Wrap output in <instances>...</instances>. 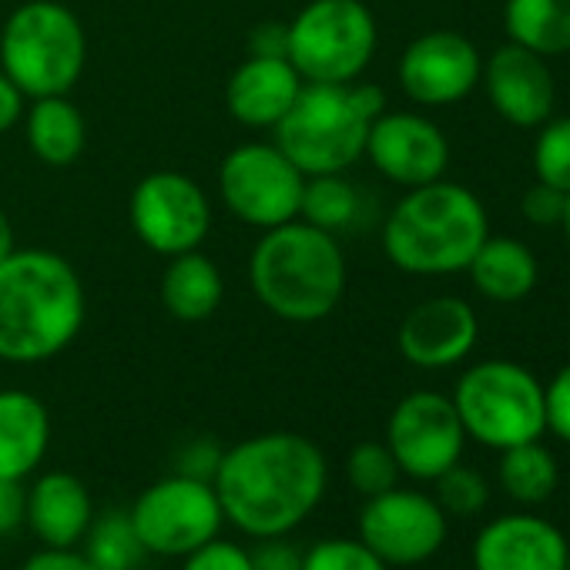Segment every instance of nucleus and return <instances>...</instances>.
<instances>
[{"label":"nucleus","instance_id":"nucleus-1","mask_svg":"<svg viewBox=\"0 0 570 570\" xmlns=\"http://www.w3.org/2000/svg\"><path fill=\"white\" fill-rule=\"evenodd\" d=\"M212 487L225 523L238 533L252 540L289 537L323 503L330 463L309 436L275 430L222 450Z\"/></svg>","mask_w":570,"mask_h":570},{"label":"nucleus","instance_id":"nucleus-2","mask_svg":"<svg viewBox=\"0 0 570 570\" xmlns=\"http://www.w3.org/2000/svg\"><path fill=\"white\" fill-rule=\"evenodd\" d=\"M88 316L81 275L48 248H14L0 262V360L35 366L65 353Z\"/></svg>","mask_w":570,"mask_h":570},{"label":"nucleus","instance_id":"nucleus-3","mask_svg":"<svg viewBox=\"0 0 570 570\" xmlns=\"http://www.w3.org/2000/svg\"><path fill=\"white\" fill-rule=\"evenodd\" d=\"M248 275L255 299L289 323H320L346 296V255L336 235L299 218L265 228Z\"/></svg>","mask_w":570,"mask_h":570},{"label":"nucleus","instance_id":"nucleus-4","mask_svg":"<svg viewBox=\"0 0 570 570\" xmlns=\"http://www.w3.org/2000/svg\"><path fill=\"white\" fill-rule=\"evenodd\" d=\"M490 235L483 202L460 181L410 188L383 222V252L406 275L466 272Z\"/></svg>","mask_w":570,"mask_h":570},{"label":"nucleus","instance_id":"nucleus-5","mask_svg":"<svg viewBox=\"0 0 570 570\" xmlns=\"http://www.w3.org/2000/svg\"><path fill=\"white\" fill-rule=\"evenodd\" d=\"M386 111L376 85H303L275 125V145L306 175H346L366 155L370 125Z\"/></svg>","mask_w":570,"mask_h":570},{"label":"nucleus","instance_id":"nucleus-6","mask_svg":"<svg viewBox=\"0 0 570 570\" xmlns=\"http://www.w3.org/2000/svg\"><path fill=\"white\" fill-rule=\"evenodd\" d=\"M88 61V38L78 14L55 0L21 4L0 35V71L24 98L68 95Z\"/></svg>","mask_w":570,"mask_h":570},{"label":"nucleus","instance_id":"nucleus-7","mask_svg":"<svg viewBox=\"0 0 570 570\" xmlns=\"http://www.w3.org/2000/svg\"><path fill=\"white\" fill-rule=\"evenodd\" d=\"M453 406L466 440L487 450H510L547 433L543 383L513 360L473 363L453 386Z\"/></svg>","mask_w":570,"mask_h":570},{"label":"nucleus","instance_id":"nucleus-8","mask_svg":"<svg viewBox=\"0 0 570 570\" xmlns=\"http://www.w3.org/2000/svg\"><path fill=\"white\" fill-rule=\"evenodd\" d=\"M380 28L363 0H309L285 24V58L306 85H353L370 68Z\"/></svg>","mask_w":570,"mask_h":570},{"label":"nucleus","instance_id":"nucleus-9","mask_svg":"<svg viewBox=\"0 0 570 570\" xmlns=\"http://www.w3.org/2000/svg\"><path fill=\"white\" fill-rule=\"evenodd\" d=\"M128 517L148 557H185L215 540L225 527L212 480H198L178 470L145 487Z\"/></svg>","mask_w":570,"mask_h":570},{"label":"nucleus","instance_id":"nucleus-10","mask_svg":"<svg viewBox=\"0 0 570 570\" xmlns=\"http://www.w3.org/2000/svg\"><path fill=\"white\" fill-rule=\"evenodd\" d=\"M218 191L238 222L265 232L299 218L306 175L278 145L248 141L232 148L218 165Z\"/></svg>","mask_w":570,"mask_h":570},{"label":"nucleus","instance_id":"nucleus-11","mask_svg":"<svg viewBox=\"0 0 570 570\" xmlns=\"http://www.w3.org/2000/svg\"><path fill=\"white\" fill-rule=\"evenodd\" d=\"M446 510L436 497L410 487L366 497L360 510V540L386 567H420L433 560L446 543Z\"/></svg>","mask_w":570,"mask_h":570},{"label":"nucleus","instance_id":"nucleus-12","mask_svg":"<svg viewBox=\"0 0 570 570\" xmlns=\"http://www.w3.org/2000/svg\"><path fill=\"white\" fill-rule=\"evenodd\" d=\"M383 443L390 446L403 476L433 483L440 473L463 460L466 430L450 396L416 390L393 406Z\"/></svg>","mask_w":570,"mask_h":570},{"label":"nucleus","instance_id":"nucleus-13","mask_svg":"<svg viewBox=\"0 0 570 570\" xmlns=\"http://www.w3.org/2000/svg\"><path fill=\"white\" fill-rule=\"evenodd\" d=\"M128 218L151 252L171 258L205 242L212 228V205L202 185L188 175L151 171L131 191Z\"/></svg>","mask_w":570,"mask_h":570},{"label":"nucleus","instance_id":"nucleus-14","mask_svg":"<svg viewBox=\"0 0 570 570\" xmlns=\"http://www.w3.org/2000/svg\"><path fill=\"white\" fill-rule=\"evenodd\" d=\"M483 55L460 31H426L413 38L400 58L396 78L403 95L420 108H446L480 88Z\"/></svg>","mask_w":570,"mask_h":570},{"label":"nucleus","instance_id":"nucleus-15","mask_svg":"<svg viewBox=\"0 0 570 570\" xmlns=\"http://www.w3.org/2000/svg\"><path fill=\"white\" fill-rule=\"evenodd\" d=\"M373 168L403 188H420L446 175L450 141L436 121L416 111H383L366 135Z\"/></svg>","mask_w":570,"mask_h":570},{"label":"nucleus","instance_id":"nucleus-16","mask_svg":"<svg viewBox=\"0 0 570 570\" xmlns=\"http://www.w3.org/2000/svg\"><path fill=\"white\" fill-rule=\"evenodd\" d=\"M480 85L490 108L513 128H540L547 118H553L557 81L550 61L513 41L483 58Z\"/></svg>","mask_w":570,"mask_h":570},{"label":"nucleus","instance_id":"nucleus-17","mask_svg":"<svg viewBox=\"0 0 570 570\" xmlns=\"http://www.w3.org/2000/svg\"><path fill=\"white\" fill-rule=\"evenodd\" d=\"M480 340V320L466 299L436 296L413 306L400 330L396 346L416 370H450L460 366Z\"/></svg>","mask_w":570,"mask_h":570},{"label":"nucleus","instance_id":"nucleus-18","mask_svg":"<svg viewBox=\"0 0 570 570\" xmlns=\"http://www.w3.org/2000/svg\"><path fill=\"white\" fill-rule=\"evenodd\" d=\"M567 537L530 510L500 513L473 537V570H563Z\"/></svg>","mask_w":570,"mask_h":570},{"label":"nucleus","instance_id":"nucleus-19","mask_svg":"<svg viewBox=\"0 0 570 570\" xmlns=\"http://www.w3.org/2000/svg\"><path fill=\"white\" fill-rule=\"evenodd\" d=\"M303 85L306 81L289 65V58L252 55L232 71L225 85V105L245 128H275L285 111L296 105Z\"/></svg>","mask_w":570,"mask_h":570},{"label":"nucleus","instance_id":"nucleus-20","mask_svg":"<svg viewBox=\"0 0 570 570\" xmlns=\"http://www.w3.org/2000/svg\"><path fill=\"white\" fill-rule=\"evenodd\" d=\"M95 520L91 490L68 470L41 473L28 490V527L45 547L71 550L85 540Z\"/></svg>","mask_w":570,"mask_h":570},{"label":"nucleus","instance_id":"nucleus-21","mask_svg":"<svg viewBox=\"0 0 570 570\" xmlns=\"http://www.w3.org/2000/svg\"><path fill=\"white\" fill-rule=\"evenodd\" d=\"M51 443L48 406L28 390H0V480H28Z\"/></svg>","mask_w":570,"mask_h":570},{"label":"nucleus","instance_id":"nucleus-22","mask_svg":"<svg viewBox=\"0 0 570 570\" xmlns=\"http://www.w3.org/2000/svg\"><path fill=\"white\" fill-rule=\"evenodd\" d=\"M466 272L473 278V289L497 306L523 303L540 282L537 255L513 235H487Z\"/></svg>","mask_w":570,"mask_h":570},{"label":"nucleus","instance_id":"nucleus-23","mask_svg":"<svg viewBox=\"0 0 570 570\" xmlns=\"http://www.w3.org/2000/svg\"><path fill=\"white\" fill-rule=\"evenodd\" d=\"M225 282L218 265L198 248L171 255V265L161 275V306L181 323H202L218 313Z\"/></svg>","mask_w":570,"mask_h":570},{"label":"nucleus","instance_id":"nucleus-24","mask_svg":"<svg viewBox=\"0 0 570 570\" xmlns=\"http://www.w3.org/2000/svg\"><path fill=\"white\" fill-rule=\"evenodd\" d=\"M88 128L85 115L68 95L35 98V108L28 115V145L31 151L55 168L75 165L85 151Z\"/></svg>","mask_w":570,"mask_h":570},{"label":"nucleus","instance_id":"nucleus-25","mask_svg":"<svg viewBox=\"0 0 570 570\" xmlns=\"http://www.w3.org/2000/svg\"><path fill=\"white\" fill-rule=\"evenodd\" d=\"M507 41L540 55H570V0H507L503 4Z\"/></svg>","mask_w":570,"mask_h":570},{"label":"nucleus","instance_id":"nucleus-26","mask_svg":"<svg viewBox=\"0 0 570 570\" xmlns=\"http://www.w3.org/2000/svg\"><path fill=\"white\" fill-rule=\"evenodd\" d=\"M503 493L520 503V507H540L553 497L560 483V466L557 456L540 443H520L510 450H500V466H497Z\"/></svg>","mask_w":570,"mask_h":570},{"label":"nucleus","instance_id":"nucleus-27","mask_svg":"<svg viewBox=\"0 0 570 570\" xmlns=\"http://www.w3.org/2000/svg\"><path fill=\"white\" fill-rule=\"evenodd\" d=\"M81 543V553L95 570H141V560L148 557L128 510H108L95 517Z\"/></svg>","mask_w":570,"mask_h":570},{"label":"nucleus","instance_id":"nucleus-28","mask_svg":"<svg viewBox=\"0 0 570 570\" xmlns=\"http://www.w3.org/2000/svg\"><path fill=\"white\" fill-rule=\"evenodd\" d=\"M360 198L356 188L343 178V175H313L306 178V191H303V222L320 225L326 232L346 228L356 218Z\"/></svg>","mask_w":570,"mask_h":570},{"label":"nucleus","instance_id":"nucleus-29","mask_svg":"<svg viewBox=\"0 0 570 570\" xmlns=\"http://www.w3.org/2000/svg\"><path fill=\"white\" fill-rule=\"evenodd\" d=\"M533 178L570 195V115L547 118L533 138Z\"/></svg>","mask_w":570,"mask_h":570},{"label":"nucleus","instance_id":"nucleus-30","mask_svg":"<svg viewBox=\"0 0 570 570\" xmlns=\"http://www.w3.org/2000/svg\"><path fill=\"white\" fill-rule=\"evenodd\" d=\"M400 466L390 453L386 443L380 440H366V443H356L346 456V480L356 493L363 497H376V493H386L400 483Z\"/></svg>","mask_w":570,"mask_h":570},{"label":"nucleus","instance_id":"nucleus-31","mask_svg":"<svg viewBox=\"0 0 570 570\" xmlns=\"http://www.w3.org/2000/svg\"><path fill=\"white\" fill-rule=\"evenodd\" d=\"M433 483H436V503L453 517H473L490 500V487H487L483 473L473 466H463V463H453Z\"/></svg>","mask_w":570,"mask_h":570},{"label":"nucleus","instance_id":"nucleus-32","mask_svg":"<svg viewBox=\"0 0 570 570\" xmlns=\"http://www.w3.org/2000/svg\"><path fill=\"white\" fill-rule=\"evenodd\" d=\"M299 570H390L360 537H326L303 550Z\"/></svg>","mask_w":570,"mask_h":570},{"label":"nucleus","instance_id":"nucleus-33","mask_svg":"<svg viewBox=\"0 0 570 570\" xmlns=\"http://www.w3.org/2000/svg\"><path fill=\"white\" fill-rule=\"evenodd\" d=\"M181 570H252V557L242 543L215 537L202 543L198 550L185 553Z\"/></svg>","mask_w":570,"mask_h":570},{"label":"nucleus","instance_id":"nucleus-34","mask_svg":"<svg viewBox=\"0 0 570 570\" xmlns=\"http://www.w3.org/2000/svg\"><path fill=\"white\" fill-rule=\"evenodd\" d=\"M543 416H547V433H553L560 443L570 446V363L557 370L550 383H543Z\"/></svg>","mask_w":570,"mask_h":570},{"label":"nucleus","instance_id":"nucleus-35","mask_svg":"<svg viewBox=\"0 0 570 570\" xmlns=\"http://www.w3.org/2000/svg\"><path fill=\"white\" fill-rule=\"evenodd\" d=\"M563 208H567V195L543 185V181H533L523 198H520V212L530 225L537 228H560V218H563Z\"/></svg>","mask_w":570,"mask_h":570},{"label":"nucleus","instance_id":"nucleus-36","mask_svg":"<svg viewBox=\"0 0 570 570\" xmlns=\"http://www.w3.org/2000/svg\"><path fill=\"white\" fill-rule=\"evenodd\" d=\"M252 570H299L303 567V550L289 543L285 537H265L252 550Z\"/></svg>","mask_w":570,"mask_h":570},{"label":"nucleus","instance_id":"nucleus-37","mask_svg":"<svg viewBox=\"0 0 570 570\" xmlns=\"http://www.w3.org/2000/svg\"><path fill=\"white\" fill-rule=\"evenodd\" d=\"M28 520L24 480H0V537L14 533Z\"/></svg>","mask_w":570,"mask_h":570},{"label":"nucleus","instance_id":"nucleus-38","mask_svg":"<svg viewBox=\"0 0 570 570\" xmlns=\"http://www.w3.org/2000/svg\"><path fill=\"white\" fill-rule=\"evenodd\" d=\"M218 460H222V450L212 440H195V443H188L181 450L178 473H188V476H198V480H212L215 470H218Z\"/></svg>","mask_w":570,"mask_h":570},{"label":"nucleus","instance_id":"nucleus-39","mask_svg":"<svg viewBox=\"0 0 570 570\" xmlns=\"http://www.w3.org/2000/svg\"><path fill=\"white\" fill-rule=\"evenodd\" d=\"M18 570H95V567L85 560V553L78 547H71V550L45 547V550L31 553Z\"/></svg>","mask_w":570,"mask_h":570},{"label":"nucleus","instance_id":"nucleus-40","mask_svg":"<svg viewBox=\"0 0 570 570\" xmlns=\"http://www.w3.org/2000/svg\"><path fill=\"white\" fill-rule=\"evenodd\" d=\"M21 111H24V95L18 91V85L4 71H0V135H4L8 128H14Z\"/></svg>","mask_w":570,"mask_h":570},{"label":"nucleus","instance_id":"nucleus-41","mask_svg":"<svg viewBox=\"0 0 570 570\" xmlns=\"http://www.w3.org/2000/svg\"><path fill=\"white\" fill-rule=\"evenodd\" d=\"M252 51L265 58H285V24H262L252 38Z\"/></svg>","mask_w":570,"mask_h":570},{"label":"nucleus","instance_id":"nucleus-42","mask_svg":"<svg viewBox=\"0 0 570 570\" xmlns=\"http://www.w3.org/2000/svg\"><path fill=\"white\" fill-rule=\"evenodd\" d=\"M11 252H14V228H11V218H8V212L0 208V262H4Z\"/></svg>","mask_w":570,"mask_h":570},{"label":"nucleus","instance_id":"nucleus-43","mask_svg":"<svg viewBox=\"0 0 570 570\" xmlns=\"http://www.w3.org/2000/svg\"><path fill=\"white\" fill-rule=\"evenodd\" d=\"M560 232H563V238L570 245V195H567V208H563V218H560Z\"/></svg>","mask_w":570,"mask_h":570},{"label":"nucleus","instance_id":"nucleus-44","mask_svg":"<svg viewBox=\"0 0 570 570\" xmlns=\"http://www.w3.org/2000/svg\"><path fill=\"white\" fill-rule=\"evenodd\" d=\"M563 570H570V550H567V567Z\"/></svg>","mask_w":570,"mask_h":570}]
</instances>
